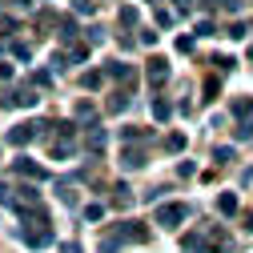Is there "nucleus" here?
<instances>
[{
	"label": "nucleus",
	"mask_w": 253,
	"mask_h": 253,
	"mask_svg": "<svg viewBox=\"0 0 253 253\" xmlns=\"http://www.w3.org/2000/svg\"><path fill=\"white\" fill-rule=\"evenodd\" d=\"M173 4H177V8H181V12H189V0H173Z\"/></svg>",
	"instance_id": "58836bf2"
},
{
	"label": "nucleus",
	"mask_w": 253,
	"mask_h": 253,
	"mask_svg": "<svg viewBox=\"0 0 253 253\" xmlns=\"http://www.w3.org/2000/svg\"><path fill=\"white\" fill-rule=\"evenodd\" d=\"M37 141V121H28V125H12L8 129V145L24 149V145H33Z\"/></svg>",
	"instance_id": "423d86ee"
},
{
	"label": "nucleus",
	"mask_w": 253,
	"mask_h": 253,
	"mask_svg": "<svg viewBox=\"0 0 253 253\" xmlns=\"http://www.w3.org/2000/svg\"><path fill=\"white\" fill-rule=\"evenodd\" d=\"M105 77H109V81H121V84H129V81L137 77V69L129 65V60H109V65H105Z\"/></svg>",
	"instance_id": "6e6552de"
},
{
	"label": "nucleus",
	"mask_w": 253,
	"mask_h": 253,
	"mask_svg": "<svg viewBox=\"0 0 253 253\" xmlns=\"http://www.w3.org/2000/svg\"><path fill=\"white\" fill-rule=\"evenodd\" d=\"M33 84H37V88H48V84H52V73H48V69L33 73Z\"/></svg>",
	"instance_id": "2f4dec72"
},
{
	"label": "nucleus",
	"mask_w": 253,
	"mask_h": 253,
	"mask_svg": "<svg viewBox=\"0 0 253 253\" xmlns=\"http://www.w3.org/2000/svg\"><path fill=\"white\" fill-rule=\"evenodd\" d=\"M245 229H253V213H249V221H245Z\"/></svg>",
	"instance_id": "a19ab883"
},
{
	"label": "nucleus",
	"mask_w": 253,
	"mask_h": 253,
	"mask_svg": "<svg viewBox=\"0 0 253 253\" xmlns=\"http://www.w3.org/2000/svg\"><path fill=\"white\" fill-rule=\"evenodd\" d=\"M153 117H157V121H169V117H173V105H169L165 97H153Z\"/></svg>",
	"instance_id": "6ab92c4d"
},
{
	"label": "nucleus",
	"mask_w": 253,
	"mask_h": 253,
	"mask_svg": "<svg viewBox=\"0 0 253 253\" xmlns=\"http://www.w3.org/2000/svg\"><path fill=\"white\" fill-rule=\"evenodd\" d=\"M229 117H233V121H249V117H253V97H233Z\"/></svg>",
	"instance_id": "f8f14e48"
},
{
	"label": "nucleus",
	"mask_w": 253,
	"mask_h": 253,
	"mask_svg": "<svg viewBox=\"0 0 253 253\" xmlns=\"http://www.w3.org/2000/svg\"><path fill=\"white\" fill-rule=\"evenodd\" d=\"M141 44H149V48L157 44V33H153V28H145V33H141Z\"/></svg>",
	"instance_id": "e433bc0d"
},
{
	"label": "nucleus",
	"mask_w": 253,
	"mask_h": 253,
	"mask_svg": "<svg viewBox=\"0 0 253 253\" xmlns=\"http://www.w3.org/2000/svg\"><path fill=\"white\" fill-rule=\"evenodd\" d=\"M145 77H149V84H153V88H161V84L169 81V60H165V56H149Z\"/></svg>",
	"instance_id": "39448f33"
},
{
	"label": "nucleus",
	"mask_w": 253,
	"mask_h": 253,
	"mask_svg": "<svg viewBox=\"0 0 253 253\" xmlns=\"http://www.w3.org/2000/svg\"><path fill=\"white\" fill-rule=\"evenodd\" d=\"M20 241L28 249H48L56 241V233H52V225H20Z\"/></svg>",
	"instance_id": "f03ea898"
},
{
	"label": "nucleus",
	"mask_w": 253,
	"mask_h": 253,
	"mask_svg": "<svg viewBox=\"0 0 253 253\" xmlns=\"http://www.w3.org/2000/svg\"><path fill=\"white\" fill-rule=\"evenodd\" d=\"M233 141H253V117H249V121H237V129H233Z\"/></svg>",
	"instance_id": "412c9836"
},
{
	"label": "nucleus",
	"mask_w": 253,
	"mask_h": 253,
	"mask_svg": "<svg viewBox=\"0 0 253 253\" xmlns=\"http://www.w3.org/2000/svg\"><path fill=\"white\" fill-rule=\"evenodd\" d=\"M217 92H221V77H209V81H205V97H201V101H205V105H209V101H217Z\"/></svg>",
	"instance_id": "5701e85b"
},
{
	"label": "nucleus",
	"mask_w": 253,
	"mask_h": 253,
	"mask_svg": "<svg viewBox=\"0 0 253 253\" xmlns=\"http://www.w3.org/2000/svg\"><path fill=\"white\" fill-rule=\"evenodd\" d=\"M73 121L88 129V125H97V109H92L88 101H81V105H77V113H73Z\"/></svg>",
	"instance_id": "4468645a"
},
{
	"label": "nucleus",
	"mask_w": 253,
	"mask_h": 253,
	"mask_svg": "<svg viewBox=\"0 0 253 253\" xmlns=\"http://www.w3.org/2000/svg\"><path fill=\"white\" fill-rule=\"evenodd\" d=\"M213 8H229V12H237L241 0H201V12H213Z\"/></svg>",
	"instance_id": "f3484780"
},
{
	"label": "nucleus",
	"mask_w": 253,
	"mask_h": 253,
	"mask_svg": "<svg viewBox=\"0 0 253 253\" xmlns=\"http://www.w3.org/2000/svg\"><path fill=\"white\" fill-rule=\"evenodd\" d=\"M217 28H213V20L205 16V20H197V28H193V37H213Z\"/></svg>",
	"instance_id": "c85d7f7f"
},
{
	"label": "nucleus",
	"mask_w": 253,
	"mask_h": 253,
	"mask_svg": "<svg viewBox=\"0 0 253 253\" xmlns=\"http://www.w3.org/2000/svg\"><path fill=\"white\" fill-rule=\"evenodd\" d=\"M105 145H109V133L101 129V125H88V129H84V149H88L92 157H101Z\"/></svg>",
	"instance_id": "0eeeda50"
},
{
	"label": "nucleus",
	"mask_w": 253,
	"mask_h": 253,
	"mask_svg": "<svg viewBox=\"0 0 253 253\" xmlns=\"http://www.w3.org/2000/svg\"><path fill=\"white\" fill-rule=\"evenodd\" d=\"M173 20H177V16H173L169 8H157V24H161V28H173Z\"/></svg>",
	"instance_id": "473e14b6"
},
{
	"label": "nucleus",
	"mask_w": 253,
	"mask_h": 253,
	"mask_svg": "<svg viewBox=\"0 0 253 253\" xmlns=\"http://www.w3.org/2000/svg\"><path fill=\"white\" fill-rule=\"evenodd\" d=\"M249 33H253L249 24H241V20H233V24H229V28H225V33H221V37H229V41H245Z\"/></svg>",
	"instance_id": "a211bd4d"
},
{
	"label": "nucleus",
	"mask_w": 253,
	"mask_h": 253,
	"mask_svg": "<svg viewBox=\"0 0 253 253\" xmlns=\"http://www.w3.org/2000/svg\"><path fill=\"white\" fill-rule=\"evenodd\" d=\"M101 81H105V73H84V77H81L84 88H101Z\"/></svg>",
	"instance_id": "7c9ffc66"
},
{
	"label": "nucleus",
	"mask_w": 253,
	"mask_h": 253,
	"mask_svg": "<svg viewBox=\"0 0 253 253\" xmlns=\"http://www.w3.org/2000/svg\"><path fill=\"white\" fill-rule=\"evenodd\" d=\"M41 97H37V92L33 88H16V92H8V97H4V105L8 109H33Z\"/></svg>",
	"instance_id": "1a4fd4ad"
},
{
	"label": "nucleus",
	"mask_w": 253,
	"mask_h": 253,
	"mask_svg": "<svg viewBox=\"0 0 253 253\" xmlns=\"http://www.w3.org/2000/svg\"><path fill=\"white\" fill-rule=\"evenodd\" d=\"M12 56H20V60H28V56H33V48H28V44H20V41H16V44H12Z\"/></svg>",
	"instance_id": "c9c22d12"
},
{
	"label": "nucleus",
	"mask_w": 253,
	"mask_h": 253,
	"mask_svg": "<svg viewBox=\"0 0 253 253\" xmlns=\"http://www.w3.org/2000/svg\"><path fill=\"white\" fill-rule=\"evenodd\" d=\"M193 44H197V37H177V52H193Z\"/></svg>",
	"instance_id": "72a5a7b5"
},
{
	"label": "nucleus",
	"mask_w": 253,
	"mask_h": 253,
	"mask_svg": "<svg viewBox=\"0 0 253 253\" xmlns=\"http://www.w3.org/2000/svg\"><path fill=\"white\" fill-rule=\"evenodd\" d=\"M141 165H145V149H133V145H129V149L121 153V169H125V173H133V169H141Z\"/></svg>",
	"instance_id": "9d476101"
},
{
	"label": "nucleus",
	"mask_w": 253,
	"mask_h": 253,
	"mask_svg": "<svg viewBox=\"0 0 253 253\" xmlns=\"http://www.w3.org/2000/svg\"><path fill=\"white\" fill-rule=\"evenodd\" d=\"M189 213H193V209H189L185 201H161V205H157V225H161V229H181V221Z\"/></svg>",
	"instance_id": "f257e3e1"
},
{
	"label": "nucleus",
	"mask_w": 253,
	"mask_h": 253,
	"mask_svg": "<svg viewBox=\"0 0 253 253\" xmlns=\"http://www.w3.org/2000/svg\"><path fill=\"white\" fill-rule=\"evenodd\" d=\"M65 56H69V60H73V65H81V60H84V56H88V44H73V48H69V52H65Z\"/></svg>",
	"instance_id": "bb28decb"
},
{
	"label": "nucleus",
	"mask_w": 253,
	"mask_h": 253,
	"mask_svg": "<svg viewBox=\"0 0 253 253\" xmlns=\"http://www.w3.org/2000/svg\"><path fill=\"white\" fill-rule=\"evenodd\" d=\"M121 24H125V28H133V24H137V8H133V4H125V8H121Z\"/></svg>",
	"instance_id": "cd10ccee"
},
{
	"label": "nucleus",
	"mask_w": 253,
	"mask_h": 253,
	"mask_svg": "<svg viewBox=\"0 0 253 253\" xmlns=\"http://www.w3.org/2000/svg\"><path fill=\"white\" fill-rule=\"evenodd\" d=\"M129 105H133V101H129V92L121 88V92H113V97H109V105H105V109H109V113H125Z\"/></svg>",
	"instance_id": "dca6fc26"
},
{
	"label": "nucleus",
	"mask_w": 253,
	"mask_h": 253,
	"mask_svg": "<svg viewBox=\"0 0 253 253\" xmlns=\"http://www.w3.org/2000/svg\"><path fill=\"white\" fill-rule=\"evenodd\" d=\"M209 65H217V73H233V69H237V60H233V56H213Z\"/></svg>",
	"instance_id": "a878e982"
},
{
	"label": "nucleus",
	"mask_w": 253,
	"mask_h": 253,
	"mask_svg": "<svg viewBox=\"0 0 253 253\" xmlns=\"http://www.w3.org/2000/svg\"><path fill=\"white\" fill-rule=\"evenodd\" d=\"M193 173H197L193 161H181V165H177V177H193Z\"/></svg>",
	"instance_id": "f704fd0d"
},
{
	"label": "nucleus",
	"mask_w": 253,
	"mask_h": 253,
	"mask_svg": "<svg viewBox=\"0 0 253 253\" xmlns=\"http://www.w3.org/2000/svg\"><path fill=\"white\" fill-rule=\"evenodd\" d=\"M101 217H105V205H97V201L84 205V221H101Z\"/></svg>",
	"instance_id": "c756f323"
},
{
	"label": "nucleus",
	"mask_w": 253,
	"mask_h": 253,
	"mask_svg": "<svg viewBox=\"0 0 253 253\" xmlns=\"http://www.w3.org/2000/svg\"><path fill=\"white\" fill-rule=\"evenodd\" d=\"M60 41H65V44H73V41H77V20H69V16L60 20Z\"/></svg>",
	"instance_id": "4be33fe9"
},
{
	"label": "nucleus",
	"mask_w": 253,
	"mask_h": 253,
	"mask_svg": "<svg viewBox=\"0 0 253 253\" xmlns=\"http://www.w3.org/2000/svg\"><path fill=\"white\" fill-rule=\"evenodd\" d=\"M16 4H20V8H28V4H33V0H16Z\"/></svg>",
	"instance_id": "ea45409f"
},
{
	"label": "nucleus",
	"mask_w": 253,
	"mask_h": 253,
	"mask_svg": "<svg viewBox=\"0 0 253 253\" xmlns=\"http://www.w3.org/2000/svg\"><path fill=\"white\" fill-rule=\"evenodd\" d=\"M60 253H81V245H77V241H65V245H60Z\"/></svg>",
	"instance_id": "4c0bfd02"
},
{
	"label": "nucleus",
	"mask_w": 253,
	"mask_h": 253,
	"mask_svg": "<svg viewBox=\"0 0 253 253\" xmlns=\"http://www.w3.org/2000/svg\"><path fill=\"white\" fill-rule=\"evenodd\" d=\"M77 153V137H56L52 141V157L56 161H65V157H73Z\"/></svg>",
	"instance_id": "ddd939ff"
},
{
	"label": "nucleus",
	"mask_w": 253,
	"mask_h": 253,
	"mask_svg": "<svg viewBox=\"0 0 253 253\" xmlns=\"http://www.w3.org/2000/svg\"><path fill=\"white\" fill-rule=\"evenodd\" d=\"M237 205H241V201H237V193H233V189L217 193V213H221V217H233V213H237Z\"/></svg>",
	"instance_id": "9b49d317"
},
{
	"label": "nucleus",
	"mask_w": 253,
	"mask_h": 253,
	"mask_svg": "<svg viewBox=\"0 0 253 253\" xmlns=\"http://www.w3.org/2000/svg\"><path fill=\"white\" fill-rule=\"evenodd\" d=\"M213 161H217V165H229V161H233V145H217V149H213Z\"/></svg>",
	"instance_id": "b1692460"
},
{
	"label": "nucleus",
	"mask_w": 253,
	"mask_h": 253,
	"mask_svg": "<svg viewBox=\"0 0 253 253\" xmlns=\"http://www.w3.org/2000/svg\"><path fill=\"white\" fill-rule=\"evenodd\" d=\"M185 149V133H169L165 137V153H181Z\"/></svg>",
	"instance_id": "393cba45"
},
{
	"label": "nucleus",
	"mask_w": 253,
	"mask_h": 253,
	"mask_svg": "<svg viewBox=\"0 0 253 253\" xmlns=\"http://www.w3.org/2000/svg\"><path fill=\"white\" fill-rule=\"evenodd\" d=\"M109 237H113V241H121V245H133V241L141 245V241L149 237V229L141 225V221H121V225H113V233H109Z\"/></svg>",
	"instance_id": "7ed1b4c3"
},
{
	"label": "nucleus",
	"mask_w": 253,
	"mask_h": 253,
	"mask_svg": "<svg viewBox=\"0 0 253 253\" xmlns=\"http://www.w3.org/2000/svg\"><path fill=\"white\" fill-rule=\"evenodd\" d=\"M113 205H117V209H129V205H133V189L125 185V181L113 189Z\"/></svg>",
	"instance_id": "2eb2a0df"
},
{
	"label": "nucleus",
	"mask_w": 253,
	"mask_h": 253,
	"mask_svg": "<svg viewBox=\"0 0 253 253\" xmlns=\"http://www.w3.org/2000/svg\"><path fill=\"white\" fill-rule=\"evenodd\" d=\"M121 137H125V141L133 145V141H149L153 133H149V129H137V125H129V129H121Z\"/></svg>",
	"instance_id": "aec40b11"
},
{
	"label": "nucleus",
	"mask_w": 253,
	"mask_h": 253,
	"mask_svg": "<svg viewBox=\"0 0 253 253\" xmlns=\"http://www.w3.org/2000/svg\"><path fill=\"white\" fill-rule=\"evenodd\" d=\"M12 173H16V177H28V181H44V177H48V169H41L33 157H24V153L12 161Z\"/></svg>",
	"instance_id": "20e7f679"
}]
</instances>
